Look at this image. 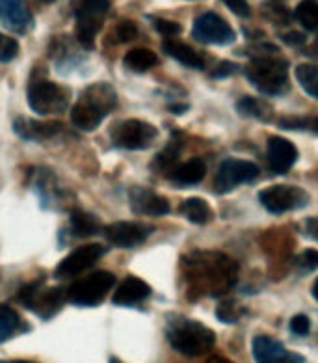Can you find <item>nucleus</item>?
<instances>
[{
	"mask_svg": "<svg viewBox=\"0 0 318 363\" xmlns=\"http://www.w3.org/2000/svg\"><path fill=\"white\" fill-rule=\"evenodd\" d=\"M184 272L198 294L227 293L237 279V263L220 252H194L184 257Z\"/></svg>",
	"mask_w": 318,
	"mask_h": 363,
	"instance_id": "1",
	"label": "nucleus"
},
{
	"mask_svg": "<svg viewBox=\"0 0 318 363\" xmlns=\"http://www.w3.org/2000/svg\"><path fill=\"white\" fill-rule=\"evenodd\" d=\"M168 341L179 354L195 358L214 347L216 333L198 320L177 318L168 326Z\"/></svg>",
	"mask_w": 318,
	"mask_h": 363,
	"instance_id": "2",
	"label": "nucleus"
},
{
	"mask_svg": "<svg viewBox=\"0 0 318 363\" xmlns=\"http://www.w3.org/2000/svg\"><path fill=\"white\" fill-rule=\"evenodd\" d=\"M246 77L251 84L268 95H283L288 88L287 62L276 56H254L246 65Z\"/></svg>",
	"mask_w": 318,
	"mask_h": 363,
	"instance_id": "3",
	"label": "nucleus"
},
{
	"mask_svg": "<svg viewBox=\"0 0 318 363\" xmlns=\"http://www.w3.org/2000/svg\"><path fill=\"white\" fill-rule=\"evenodd\" d=\"M115 285V276L106 270H97V272L86 276L84 279H79L71 285L65 293V300L75 306H84V308H93L99 306L105 300L106 294L112 291Z\"/></svg>",
	"mask_w": 318,
	"mask_h": 363,
	"instance_id": "4",
	"label": "nucleus"
},
{
	"mask_svg": "<svg viewBox=\"0 0 318 363\" xmlns=\"http://www.w3.org/2000/svg\"><path fill=\"white\" fill-rule=\"evenodd\" d=\"M26 99H28V105L35 114L52 116L60 114L67 108L69 91L56 82L40 79L32 80V84L28 86V91H26Z\"/></svg>",
	"mask_w": 318,
	"mask_h": 363,
	"instance_id": "5",
	"label": "nucleus"
},
{
	"mask_svg": "<svg viewBox=\"0 0 318 363\" xmlns=\"http://www.w3.org/2000/svg\"><path fill=\"white\" fill-rule=\"evenodd\" d=\"M19 302L26 309L34 311L38 317L50 318L55 317L64 306L65 293L60 287L45 289L41 281H34V284H28L21 289Z\"/></svg>",
	"mask_w": 318,
	"mask_h": 363,
	"instance_id": "6",
	"label": "nucleus"
},
{
	"mask_svg": "<svg viewBox=\"0 0 318 363\" xmlns=\"http://www.w3.org/2000/svg\"><path fill=\"white\" fill-rule=\"evenodd\" d=\"M157 135V127L147 121L125 120L112 129V144L120 150L140 151L153 144Z\"/></svg>",
	"mask_w": 318,
	"mask_h": 363,
	"instance_id": "7",
	"label": "nucleus"
},
{
	"mask_svg": "<svg viewBox=\"0 0 318 363\" xmlns=\"http://www.w3.org/2000/svg\"><path fill=\"white\" fill-rule=\"evenodd\" d=\"M259 201L264 209L272 214H283L287 211H296L309 201L305 190L293 184H273L259 192Z\"/></svg>",
	"mask_w": 318,
	"mask_h": 363,
	"instance_id": "8",
	"label": "nucleus"
},
{
	"mask_svg": "<svg viewBox=\"0 0 318 363\" xmlns=\"http://www.w3.org/2000/svg\"><path fill=\"white\" fill-rule=\"evenodd\" d=\"M192 35L199 43H207V45H229L237 40L231 25L214 11H207V13L195 17Z\"/></svg>",
	"mask_w": 318,
	"mask_h": 363,
	"instance_id": "9",
	"label": "nucleus"
},
{
	"mask_svg": "<svg viewBox=\"0 0 318 363\" xmlns=\"http://www.w3.org/2000/svg\"><path fill=\"white\" fill-rule=\"evenodd\" d=\"M259 175V166L249 160L227 159L218 168L216 179H214V190L218 194H227L239 184L254 183Z\"/></svg>",
	"mask_w": 318,
	"mask_h": 363,
	"instance_id": "10",
	"label": "nucleus"
},
{
	"mask_svg": "<svg viewBox=\"0 0 318 363\" xmlns=\"http://www.w3.org/2000/svg\"><path fill=\"white\" fill-rule=\"evenodd\" d=\"M105 255V246L99 242H90L80 246V248L73 250L64 261L58 263L55 270L56 279H65L73 278V276H79L84 270L91 269L101 257Z\"/></svg>",
	"mask_w": 318,
	"mask_h": 363,
	"instance_id": "11",
	"label": "nucleus"
},
{
	"mask_svg": "<svg viewBox=\"0 0 318 363\" xmlns=\"http://www.w3.org/2000/svg\"><path fill=\"white\" fill-rule=\"evenodd\" d=\"M153 233V228L138 222H112L103 229V235L110 244H114L118 248H136L140 244H144Z\"/></svg>",
	"mask_w": 318,
	"mask_h": 363,
	"instance_id": "12",
	"label": "nucleus"
},
{
	"mask_svg": "<svg viewBox=\"0 0 318 363\" xmlns=\"http://www.w3.org/2000/svg\"><path fill=\"white\" fill-rule=\"evenodd\" d=\"M266 157L270 168L276 174H287L298 160V150L290 140L283 136H270L266 142Z\"/></svg>",
	"mask_w": 318,
	"mask_h": 363,
	"instance_id": "13",
	"label": "nucleus"
},
{
	"mask_svg": "<svg viewBox=\"0 0 318 363\" xmlns=\"http://www.w3.org/2000/svg\"><path fill=\"white\" fill-rule=\"evenodd\" d=\"M254 358L255 363H303L302 356L288 352L283 345L268 335L254 339Z\"/></svg>",
	"mask_w": 318,
	"mask_h": 363,
	"instance_id": "14",
	"label": "nucleus"
},
{
	"mask_svg": "<svg viewBox=\"0 0 318 363\" xmlns=\"http://www.w3.org/2000/svg\"><path fill=\"white\" fill-rule=\"evenodd\" d=\"M0 23L17 34H26L30 30L32 13L26 0H0Z\"/></svg>",
	"mask_w": 318,
	"mask_h": 363,
	"instance_id": "15",
	"label": "nucleus"
},
{
	"mask_svg": "<svg viewBox=\"0 0 318 363\" xmlns=\"http://www.w3.org/2000/svg\"><path fill=\"white\" fill-rule=\"evenodd\" d=\"M151 294V287L145 284L142 278H136V276H127L125 279H121V284L118 285L114 293V298L112 302L115 306H125V308H129V306H138L144 300L149 298Z\"/></svg>",
	"mask_w": 318,
	"mask_h": 363,
	"instance_id": "16",
	"label": "nucleus"
},
{
	"mask_svg": "<svg viewBox=\"0 0 318 363\" xmlns=\"http://www.w3.org/2000/svg\"><path fill=\"white\" fill-rule=\"evenodd\" d=\"M130 207L136 213L147 216H166L171 211L168 199L147 189L130 190Z\"/></svg>",
	"mask_w": 318,
	"mask_h": 363,
	"instance_id": "17",
	"label": "nucleus"
},
{
	"mask_svg": "<svg viewBox=\"0 0 318 363\" xmlns=\"http://www.w3.org/2000/svg\"><path fill=\"white\" fill-rule=\"evenodd\" d=\"M13 130H16L21 138L41 142V140L55 138L62 130V123H58V121H40L28 120V118H17L13 121Z\"/></svg>",
	"mask_w": 318,
	"mask_h": 363,
	"instance_id": "18",
	"label": "nucleus"
},
{
	"mask_svg": "<svg viewBox=\"0 0 318 363\" xmlns=\"http://www.w3.org/2000/svg\"><path fill=\"white\" fill-rule=\"evenodd\" d=\"M75 19H76V40L84 49H93L95 38L99 34L103 26V17L95 16L91 11L84 10L82 6H75Z\"/></svg>",
	"mask_w": 318,
	"mask_h": 363,
	"instance_id": "19",
	"label": "nucleus"
},
{
	"mask_svg": "<svg viewBox=\"0 0 318 363\" xmlns=\"http://www.w3.org/2000/svg\"><path fill=\"white\" fill-rule=\"evenodd\" d=\"M80 99L99 110L103 116H108L118 105V95H115L114 88L110 84H105V82L88 86L80 95Z\"/></svg>",
	"mask_w": 318,
	"mask_h": 363,
	"instance_id": "20",
	"label": "nucleus"
},
{
	"mask_svg": "<svg viewBox=\"0 0 318 363\" xmlns=\"http://www.w3.org/2000/svg\"><path fill=\"white\" fill-rule=\"evenodd\" d=\"M207 174V164L203 159H190L184 164L177 166V168L169 174V179L174 181L179 186H194V184L201 183Z\"/></svg>",
	"mask_w": 318,
	"mask_h": 363,
	"instance_id": "21",
	"label": "nucleus"
},
{
	"mask_svg": "<svg viewBox=\"0 0 318 363\" xmlns=\"http://www.w3.org/2000/svg\"><path fill=\"white\" fill-rule=\"evenodd\" d=\"M162 49H164L166 55L171 56V58L179 62V64L190 67V69H205L203 58H201L192 47L183 43V41L166 40L164 43H162Z\"/></svg>",
	"mask_w": 318,
	"mask_h": 363,
	"instance_id": "22",
	"label": "nucleus"
},
{
	"mask_svg": "<svg viewBox=\"0 0 318 363\" xmlns=\"http://www.w3.org/2000/svg\"><path fill=\"white\" fill-rule=\"evenodd\" d=\"M105 116L101 114L99 110L93 108L91 105L84 103L82 99H79L71 108V121L75 125L76 129L80 130H95L101 125Z\"/></svg>",
	"mask_w": 318,
	"mask_h": 363,
	"instance_id": "23",
	"label": "nucleus"
},
{
	"mask_svg": "<svg viewBox=\"0 0 318 363\" xmlns=\"http://www.w3.org/2000/svg\"><path fill=\"white\" fill-rule=\"evenodd\" d=\"M123 64L127 69L135 71V73H145V71L153 69L159 65V56L154 55L153 50L138 47V49H130L123 58Z\"/></svg>",
	"mask_w": 318,
	"mask_h": 363,
	"instance_id": "24",
	"label": "nucleus"
},
{
	"mask_svg": "<svg viewBox=\"0 0 318 363\" xmlns=\"http://www.w3.org/2000/svg\"><path fill=\"white\" fill-rule=\"evenodd\" d=\"M181 213L186 220H190L192 224L203 225L212 218V211L210 205L201 198H188L186 201L181 203Z\"/></svg>",
	"mask_w": 318,
	"mask_h": 363,
	"instance_id": "25",
	"label": "nucleus"
},
{
	"mask_svg": "<svg viewBox=\"0 0 318 363\" xmlns=\"http://www.w3.org/2000/svg\"><path fill=\"white\" fill-rule=\"evenodd\" d=\"M71 231L76 237H82V239L84 237H93L95 233H99V220L95 218L93 214L76 209L71 214Z\"/></svg>",
	"mask_w": 318,
	"mask_h": 363,
	"instance_id": "26",
	"label": "nucleus"
},
{
	"mask_svg": "<svg viewBox=\"0 0 318 363\" xmlns=\"http://www.w3.org/2000/svg\"><path fill=\"white\" fill-rule=\"evenodd\" d=\"M21 324H23V320H21L16 309H11L6 303H0V343L13 337L19 332Z\"/></svg>",
	"mask_w": 318,
	"mask_h": 363,
	"instance_id": "27",
	"label": "nucleus"
},
{
	"mask_svg": "<svg viewBox=\"0 0 318 363\" xmlns=\"http://www.w3.org/2000/svg\"><path fill=\"white\" fill-rule=\"evenodd\" d=\"M294 75L303 91L318 101V64H300Z\"/></svg>",
	"mask_w": 318,
	"mask_h": 363,
	"instance_id": "28",
	"label": "nucleus"
},
{
	"mask_svg": "<svg viewBox=\"0 0 318 363\" xmlns=\"http://www.w3.org/2000/svg\"><path fill=\"white\" fill-rule=\"evenodd\" d=\"M294 16L305 30L318 34V0H302L296 6Z\"/></svg>",
	"mask_w": 318,
	"mask_h": 363,
	"instance_id": "29",
	"label": "nucleus"
},
{
	"mask_svg": "<svg viewBox=\"0 0 318 363\" xmlns=\"http://www.w3.org/2000/svg\"><path fill=\"white\" fill-rule=\"evenodd\" d=\"M237 108L242 116H248V118H255V120L268 121L272 118V108L268 106V103H264L261 99H255V97H242V99L237 103Z\"/></svg>",
	"mask_w": 318,
	"mask_h": 363,
	"instance_id": "30",
	"label": "nucleus"
},
{
	"mask_svg": "<svg viewBox=\"0 0 318 363\" xmlns=\"http://www.w3.org/2000/svg\"><path fill=\"white\" fill-rule=\"evenodd\" d=\"M216 317L225 324H234L242 317V308H240L239 303L234 302V300H222L216 309Z\"/></svg>",
	"mask_w": 318,
	"mask_h": 363,
	"instance_id": "31",
	"label": "nucleus"
},
{
	"mask_svg": "<svg viewBox=\"0 0 318 363\" xmlns=\"http://www.w3.org/2000/svg\"><path fill=\"white\" fill-rule=\"evenodd\" d=\"M114 38L118 43H130L138 38V26L129 19L120 21L114 28Z\"/></svg>",
	"mask_w": 318,
	"mask_h": 363,
	"instance_id": "32",
	"label": "nucleus"
},
{
	"mask_svg": "<svg viewBox=\"0 0 318 363\" xmlns=\"http://www.w3.org/2000/svg\"><path fill=\"white\" fill-rule=\"evenodd\" d=\"M19 55V43L11 35L0 32V62H11Z\"/></svg>",
	"mask_w": 318,
	"mask_h": 363,
	"instance_id": "33",
	"label": "nucleus"
},
{
	"mask_svg": "<svg viewBox=\"0 0 318 363\" xmlns=\"http://www.w3.org/2000/svg\"><path fill=\"white\" fill-rule=\"evenodd\" d=\"M179 153H181L179 144H169L168 147H166V150L162 151L157 159H154V168H159V169L169 168V166L174 164L175 160H177Z\"/></svg>",
	"mask_w": 318,
	"mask_h": 363,
	"instance_id": "34",
	"label": "nucleus"
},
{
	"mask_svg": "<svg viewBox=\"0 0 318 363\" xmlns=\"http://www.w3.org/2000/svg\"><path fill=\"white\" fill-rule=\"evenodd\" d=\"M153 25L154 28H157V32L166 35L168 40H174L175 35H179L181 30H183L179 23H175V21H169V19H160V17L153 19Z\"/></svg>",
	"mask_w": 318,
	"mask_h": 363,
	"instance_id": "35",
	"label": "nucleus"
},
{
	"mask_svg": "<svg viewBox=\"0 0 318 363\" xmlns=\"http://www.w3.org/2000/svg\"><path fill=\"white\" fill-rule=\"evenodd\" d=\"M296 267L302 270H307V272H311V270H317L318 269V250H313V248L303 250L302 254L296 257Z\"/></svg>",
	"mask_w": 318,
	"mask_h": 363,
	"instance_id": "36",
	"label": "nucleus"
},
{
	"mask_svg": "<svg viewBox=\"0 0 318 363\" xmlns=\"http://www.w3.org/2000/svg\"><path fill=\"white\" fill-rule=\"evenodd\" d=\"M76 4L82 6L84 10L95 13V16L103 17L106 11L110 10V6H112V0H79Z\"/></svg>",
	"mask_w": 318,
	"mask_h": 363,
	"instance_id": "37",
	"label": "nucleus"
},
{
	"mask_svg": "<svg viewBox=\"0 0 318 363\" xmlns=\"http://www.w3.org/2000/svg\"><path fill=\"white\" fill-rule=\"evenodd\" d=\"M290 330H293V333H296V335H307V333L311 332V320H309L307 315H294V317L290 318Z\"/></svg>",
	"mask_w": 318,
	"mask_h": 363,
	"instance_id": "38",
	"label": "nucleus"
},
{
	"mask_svg": "<svg viewBox=\"0 0 318 363\" xmlns=\"http://www.w3.org/2000/svg\"><path fill=\"white\" fill-rule=\"evenodd\" d=\"M225 6H227L229 10L233 11L234 16L239 17H249L251 10H249L248 0H222Z\"/></svg>",
	"mask_w": 318,
	"mask_h": 363,
	"instance_id": "39",
	"label": "nucleus"
},
{
	"mask_svg": "<svg viewBox=\"0 0 318 363\" xmlns=\"http://www.w3.org/2000/svg\"><path fill=\"white\" fill-rule=\"evenodd\" d=\"M237 69H239V65L233 64V62H222V64L212 71V77L214 79H225V77L233 75Z\"/></svg>",
	"mask_w": 318,
	"mask_h": 363,
	"instance_id": "40",
	"label": "nucleus"
},
{
	"mask_svg": "<svg viewBox=\"0 0 318 363\" xmlns=\"http://www.w3.org/2000/svg\"><path fill=\"white\" fill-rule=\"evenodd\" d=\"M281 40H283L287 45L298 47V45H303V43H305V35L300 34V32H290V34L281 35Z\"/></svg>",
	"mask_w": 318,
	"mask_h": 363,
	"instance_id": "41",
	"label": "nucleus"
},
{
	"mask_svg": "<svg viewBox=\"0 0 318 363\" xmlns=\"http://www.w3.org/2000/svg\"><path fill=\"white\" fill-rule=\"evenodd\" d=\"M305 231L318 242V218H309L305 222Z\"/></svg>",
	"mask_w": 318,
	"mask_h": 363,
	"instance_id": "42",
	"label": "nucleus"
},
{
	"mask_svg": "<svg viewBox=\"0 0 318 363\" xmlns=\"http://www.w3.org/2000/svg\"><path fill=\"white\" fill-rule=\"evenodd\" d=\"M307 130H311V133L318 135V116H317V118H309Z\"/></svg>",
	"mask_w": 318,
	"mask_h": 363,
	"instance_id": "43",
	"label": "nucleus"
},
{
	"mask_svg": "<svg viewBox=\"0 0 318 363\" xmlns=\"http://www.w3.org/2000/svg\"><path fill=\"white\" fill-rule=\"evenodd\" d=\"M207 363H233V362H229V359L222 358V356H212Z\"/></svg>",
	"mask_w": 318,
	"mask_h": 363,
	"instance_id": "44",
	"label": "nucleus"
},
{
	"mask_svg": "<svg viewBox=\"0 0 318 363\" xmlns=\"http://www.w3.org/2000/svg\"><path fill=\"white\" fill-rule=\"evenodd\" d=\"M169 110H171V112H175V114H181V112H186V110H188V106H186V105H183V106H169Z\"/></svg>",
	"mask_w": 318,
	"mask_h": 363,
	"instance_id": "45",
	"label": "nucleus"
},
{
	"mask_svg": "<svg viewBox=\"0 0 318 363\" xmlns=\"http://www.w3.org/2000/svg\"><path fill=\"white\" fill-rule=\"evenodd\" d=\"M313 296L318 300V278H317V281H314V285H313Z\"/></svg>",
	"mask_w": 318,
	"mask_h": 363,
	"instance_id": "46",
	"label": "nucleus"
},
{
	"mask_svg": "<svg viewBox=\"0 0 318 363\" xmlns=\"http://www.w3.org/2000/svg\"><path fill=\"white\" fill-rule=\"evenodd\" d=\"M40 2H43V4H52L55 0H40Z\"/></svg>",
	"mask_w": 318,
	"mask_h": 363,
	"instance_id": "47",
	"label": "nucleus"
},
{
	"mask_svg": "<svg viewBox=\"0 0 318 363\" xmlns=\"http://www.w3.org/2000/svg\"><path fill=\"white\" fill-rule=\"evenodd\" d=\"M17 363H34V362H17Z\"/></svg>",
	"mask_w": 318,
	"mask_h": 363,
	"instance_id": "48",
	"label": "nucleus"
},
{
	"mask_svg": "<svg viewBox=\"0 0 318 363\" xmlns=\"http://www.w3.org/2000/svg\"><path fill=\"white\" fill-rule=\"evenodd\" d=\"M0 363H17V362H0Z\"/></svg>",
	"mask_w": 318,
	"mask_h": 363,
	"instance_id": "49",
	"label": "nucleus"
}]
</instances>
